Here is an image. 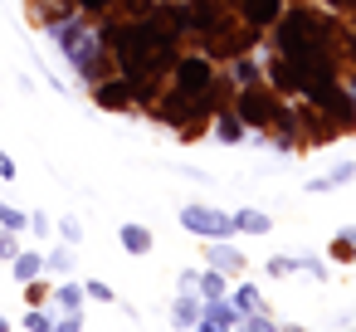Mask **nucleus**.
<instances>
[{"instance_id":"f257e3e1","label":"nucleus","mask_w":356,"mask_h":332,"mask_svg":"<svg viewBox=\"0 0 356 332\" xmlns=\"http://www.w3.org/2000/svg\"><path fill=\"white\" fill-rule=\"evenodd\" d=\"M181 225H186V230H195V235H210V239L234 235V215L210 210V205H186V210H181Z\"/></svg>"},{"instance_id":"f03ea898","label":"nucleus","mask_w":356,"mask_h":332,"mask_svg":"<svg viewBox=\"0 0 356 332\" xmlns=\"http://www.w3.org/2000/svg\"><path fill=\"white\" fill-rule=\"evenodd\" d=\"M244 322V308L239 303H225V298H210V313H205V327H239Z\"/></svg>"},{"instance_id":"7ed1b4c3","label":"nucleus","mask_w":356,"mask_h":332,"mask_svg":"<svg viewBox=\"0 0 356 332\" xmlns=\"http://www.w3.org/2000/svg\"><path fill=\"white\" fill-rule=\"evenodd\" d=\"M351 176H356V161H346V166H332L322 181H307V191H312V196H322V191H337V186H346Z\"/></svg>"},{"instance_id":"20e7f679","label":"nucleus","mask_w":356,"mask_h":332,"mask_svg":"<svg viewBox=\"0 0 356 332\" xmlns=\"http://www.w3.org/2000/svg\"><path fill=\"white\" fill-rule=\"evenodd\" d=\"M210 269H220V274H239L244 259H239L229 244H210Z\"/></svg>"},{"instance_id":"39448f33","label":"nucleus","mask_w":356,"mask_h":332,"mask_svg":"<svg viewBox=\"0 0 356 332\" xmlns=\"http://www.w3.org/2000/svg\"><path fill=\"white\" fill-rule=\"evenodd\" d=\"M234 230H244V235H268V215H264V210H239V215H234Z\"/></svg>"},{"instance_id":"423d86ee","label":"nucleus","mask_w":356,"mask_h":332,"mask_svg":"<svg viewBox=\"0 0 356 332\" xmlns=\"http://www.w3.org/2000/svg\"><path fill=\"white\" fill-rule=\"evenodd\" d=\"M122 244H127L132 254H147V249H152V230H142V225H122Z\"/></svg>"},{"instance_id":"0eeeda50","label":"nucleus","mask_w":356,"mask_h":332,"mask_svg":"<svg viewBox=\"0 0 356 332\" xmlns=\"http://www.w3.org/2000/svg\"><path fill=\"white\" fill-rule=\"evenodd\" d=\"M40 269H44V259H40V254H15V278H20V283H35V278H40Z\"/></svg>"},{"instance_id":"6e6552de","label":"nucleus","mask_w":356,"mask_h":332,"mask_svg":"<svg viewBox=\"0 0 356 332\" xmlns=\"http://www.w3.org/2000/svg\"><path fill=\"white\" fill-rule=\"evenodd\" d=\"M171 322H176V327H191V322H200V308L191 303V293H181V298H176V308H171Z\"/></svg>"},{"instance_id":"1a4fd4ad","label":"nucleus","mask_w":356,"mask_h":332,"mask_svg":"<svg viewBox=\"0 0 356 332\" xmlns=\"http://www.w3.org/2000/svg\"><path fill=\"white\" fill-rule=\"evenodd\" d=\"M205 79H210V69H205L200 59H186V64H181V84H186V88H205Z\"/></svg>"},{"instance_id":"9d476101","label":"nucleus","mask_w":356,"mask_h":332,"mask_svg":"<svg viewBox=\"0 0 356 332\" xmlns=\"http://www.w3.org/2000/svg\"><path fill=\"white\" fill-rule=\"evenodd\" d=\"M54 298H59L69 313H79V308H83V298H88V288H79V283H64V288H54Z\"/></svg>"},{"instance_id":"9b49d317","label":"nucleus","mask_w":356,"mask_h":332,"mask_svg":"<svg viewBox=\"0 0 356 332\" xmlns=\"http://www.w3.org/2000/svg\"><path fill=\"white\" fill-rule=\"evenodd\" d=\"M200 288H205V298H225V278H220V269L200 274Z\"/></svg>"},{"instance_id":"f8f14e48","label":"nucleus","mask_w":356,"mask_h":332,"mask_svg":"<svg viewBox=\"0 0 356 332\" xmlns=\"http://www.w3.org/2000/svg\"><path fill=\"white\" fill-rule=\"evenodd\" d=\"M244 10H249V20H268L278 10V0H244Z\"/></svg>"},{"instance_id":"ddd939ff","label":"nucleus","mask_w":356,"mask_h":332,"mask_svg":"<svg viewBox=\"0 0 356 332\" xmlns=\"http://www.w3.org/2000/svg\"><path fill=\"white\" fill-rule=\"evenodd\" d=\"M98 103H103V108H122V103H127V88H122V84H118V88L108 84V88L98 93Z\"/></svg>"},{"instance_id":"4468645a","label":"nucleus","mask_w":356,"mask_h":332,"mask_svg":"<svg viewBox=\"0 0 356 332\" xmlns=\"http://www.w3.org/2000/svg\"><path fill=\"white\" fill-rule=\"evenodd\" d=\"M259 303H264V298H259V288H249V283H244V288H239V308H244V313H259Z\"/></svg>"},{"instance_id":"2eb2a0df","label":"nucleus","mask_w":356,"mask_h":332,"mask_svg":"<svg viewBox=\"0 0 356 332\" xmlns=\"http://www.w3.org/2000/svg\"><path fill=\"white\" fill-rule=\"evenodd\" d=\"M0 225H6V230H20V225H25V215H20L15 205H0Z\"/></svg>"},{"instance_id":"dca6fc26","label":"nucleus","mask_w":356,"mask_h":332,"mask_svg":"<svg viewBox=\"0 0 356 332\" xmlns=\"http://www.w3.org/2000/svg\"><path fill=\"white\" fill-rule=\"evenodd\" d=\"M20 254V244H15V230H6L0 235V259H15Z\"/></svg>"},{"instance_id":"f3484780","label":"nucleus","mask_w":356,"mask_h":332,"mask_svg":"<svg viewBox=\"0 0 356 332\" xmlns=\"http://www.w3.org/2000/svg\"><path fill=\"white\" fill-rule=\"evenodd\" d=\"M220 142H239V122L234 118H220Z\"/></svg>"},{"instance_id":"a211bd4d","label":"nucleus","mask_w":356,"mask_h":332,"mask_svg":"<svg viewBox=\"0 0 356 332\" xmlns=\"http://www.w3.org/2000/svg\"><path fill=\"white\" fill-rule=\"evenodd\" d=\"M88 298H98V303H113V288H108V283H98V278H93V283H88Z\"/></svg>"},{"instance_id":"6ab92c4d","label":"nucleus","mask_w":356,"mask_h":332,"mask_svg":"<svg viewBox=\"0 0 356 332\" xmlns=\"http://www.w3.org/2000/svg\"><path fill=\"white\" fill-rule=\"evenodd\" d=\"M25 327H35V332H44V327H49V313H35V308H30V317H25Z\"/></svg>"},{"instance_id":"aec40b11","label":"nucleus","mask_w":356,"mask_h":332,"mask_svg":"<svg viewBox=\"0 0 356 332\" xmlns=\"http://www.w3.org/2000/svg\"><path fill=\"white\" fill-rule=\"evenodd\" d=\"M59 230H64V235H69V239H74V244H79V239H83V225H79V220H64V225H59Z\"/></svg>"},{"instance_id":"412c9836","label":"nucleus","mask_w":356,"mask_h":332,"mask_svg":"<svg viewBox=\"0 0 356 332\" xmlns=\"http://www.w3.org/2000/svg\"><path fill=\"white\" fill-rule=\"evenodd\" d=\"M0 181H15V161H10L6 152H0Z\"/></svg>"},{"instance_id":"4be33fe9","label":"nucleus","mask_w":356,"mask_h":332,"mask_svg":"<svg viewBox=\"0 0 356 332\" xmlns=\"http://www.w3.org/2000/svg\"><path fill=\"white\" fill-rule=\"evenodd\" d=\"M346 239H351V249H356V230H346Z\"/></svg>"},{"instance_id":"5701e85b","label":"nucleus","mask_w":356,"mask_h":332,"mask_svg":"<svg viewBox=\"0 0 356 332\" xmlns=\"http://www.w3.org/2000/svg\"><path fill=\"white\" fill-rule=\"evenodd\" d=\"M83 6H103V0H83Z\"/></svg>"}]
</instances>
